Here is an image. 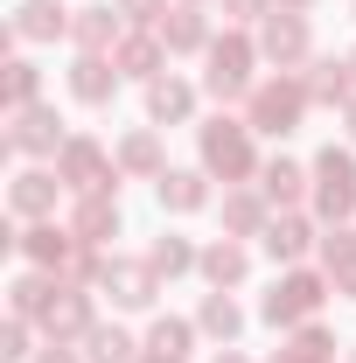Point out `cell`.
Instances as JSON below:
<instances>
[{"mask_svg":"<svg viewBox=\"0 0 356 363\" xmlns=\"http://www.w3.org/2000/svg\"><path fill=\"white\" fill-rule=\"evenodd\" d=\"M0 357H7V363H21V357H28V321H21V315L7 321V335H0Z\"/></svg>","mask_w":356,"mask_h":363,"instance_id":"obj_35","label":"cell"},{"mask_svg":"<svg viewBox=\"0 0 356 363\" xmlns=\"http://www.w3.org/2000/svg\"><path fill=\"white\" fill-rule=\"evenodd\" d=\"M203 168L223 182H245L259 168V154H252V119H210L203 126Z\"/></svg>","mask_w":356,"mask_h":363,"instance_id":"obj_2","label":"cell"},{"mask_svg":"<svg viewBox=\"0 0 356 363\" xmlns=\"http://www.w3.org/2000/svg\"><path fill=\"white\" fill-rule=\"evenodd\" d=\"M70 35H77V49H84V56H105V49L126 43V14H119V7H77Z\"/></svg>","mask_w":356,"mask_h":363,"instance_id":"obj_9","label":"cell"},{"mask_svg":"<svg viewBox=\"0 0 356 363\" xmlns=\"http://www.w3.org/2000/svg\"><path fill=\"white\" fill-rule=\"evenodd\" d=\"M321 259H328V272L343 266V259H356V230H350V224H335L328 238H321Z\"/></svg>","mask_w":356,"mask_h":363,"instance_id":"obj_34","label":"cell"},{"mask_svg":"<svg viewBox=\"0 0 356 363\" xmlns=\"http://www.w3.org/2000/svg\"><path fill=\"white\" fill-rule=\"evenodd\" d=\"M70 230H77V245H105L119 230V196H84L70 210Z\"/></svg>","mask_w":356,"mask_h":363,"instance_id":"obj_17","label":"cell"},{"mask_svg":"<svg viewBox=\"0 0 356 363\" xmlns=\"http://www.w3.org/2000/svg\"><path fill=\"white\" fill-rule=\"evenodd\" d=\"M7 147H14V154H63L70 140H63V126H56V112H49V105H28V112H14Z\"/></svg>","mask_w":356,"mask_h":363,"instance_id":"obj_8","label":"cell"},{"mask_svg":"<svg viewBox=\"0 0 356 363\" xmlns=\"http://www.w3.org/2000/svg\"><path fill=\"white\" fill-rule=\"evenodd\" d=\"M189 112H196V91L182 84V77H154V84H147V119H154V126H175Z\"/></svg>","mask_w":356,"mask_h":363,"instance_id":"obj_18","label":"cell"},{"mask_svg":"<svg viewBox=\"0 0 356 363\" xmlns=\"http://www.w3.org/2000/svg\"><path fill=\"white\" fill-rule=\"evenodd\" d=\"M56 182H63V175H43V168H28V175H14L7 203H14L21 217H49V210H56Z\"/></svg>","mask_w":356,"mask_h":363,"instance_id":"obj_20","label":"cell"},{"mask_svg":"<svg viewBox=\"0 0 356 363\" xmlns=\"http://www.w3.org/2000/svg\"><path fill=\"white\" fill-rule=\"evenodd\" d=\"M119 63H105V56H77L70 63V91L84 98V105H112V91H119Z\"/></svg>","mask_w":356,"mask_h":363,"instance_id":"obj_13","label":"cell"},{"mask_svg":"<svg viewBox=\"0 0 356 363\" xmlns=\"http://www.w3.org/2000/svg\"><path fill=\"white\" fill-rule=\"evenodd\" d=\"M230 7V21H252V14H272V0H223Z\"/></svg>","mask_w":356,"mask_h":363,"instance_id":"obj_37","label":"cell"},{"mask_svg":"<svg viewBox=\"0 0 356 363\" xmlns=\"http://www.w3.org/2000/svg\"><path fill=\"white\" fill-rule=\"evenodd\" d=\"M21 252L35 259L43 272H70L77 266V230H56V224H35L28 238H21Z\"/></svg>","mask_w":356,"mask_h":363,"instance_id":"obj_11","label":"cell"},{"mask_svg":"<svg viewBox=\"0 0 356 363\" xmlns=\"http://www.w3.org/2000/svg\"><path fill=\"white\" fill-rule=\"evenodd\" d=\"M343 112H350V140H356V98H350V105H343Z\"/></svg>","mask_w":356,"mask_h":363,"instance_id":"obj_41","label":"cell"},{"mask_svg":"<svg viewBox=\"0 0 356 363\" xmlns=\"http://www.w3.org/2000/svg\"><path fill=\"white\" fill-rule=\"evenodd\" d=\"M196 328H203V335H217V342H230V335L245 328V308H238V301L217 286V294H203V308H196Z\"/></svg>","mask_w":356,"mask_h":363,"instance_id":"obj_24","label":"cell"},{"mask_svg":"<svg viewBox=\"0 0 356 363\" xmlns=\"http://www.w3.org/2000/svg\"><path fill=\"white\" fill-rule=\"evenodd\" d=\"M189 342H196V328L175 315H161L154 328H147V357H168V363H189Z\"/></svg>","mask_w":356,"mask_h":363,"instance_id":"obj_25","label":"cell"},{"mask_svg":"<svg viewBox=\"0 0 356 363\" xmlns=\"http://www.w3.org/2000/svg\"><path fill=\"white\" fill-rule=\"evenodd\" d=\"M350 210H356V154L321 147V161H314V217L321 224H343Z\"/></svg>","mask_w":356,"mask_h":363,"instance_id":"obj_3","label":"cell"},{"mask_svg":"<svg viewBox=\"0 0 356 363\" xmlns=\"http://www.w3.org/2000/svg\"><path fill=\"white\" fill-rule=\"evenodd\" d=\"M43 328H49V342H70V335H91L98 321H91V301H84V294H77V286H63V294L49 301Z\"/></svg>","mask_w":356,"mask_h":363,"instance_id":"obj_12","label":"cell"},{"mask_svg":"<svg viewBox=\"0 0 356 363\" xmlns=\"http://www.w3.org/2000/svg\"><path fill=\"white\" fill-rule=\"evenodd\" d=\"M328 279H335V294H350V301H356V259H343V266L328 272Z\"/></svg>","mask_w":356,"mask_h":363,"instance_id":"obj_38","label":"cell"},{"mask_svg":"<svg viewBox=\"0 0 356 363\" xmlns=\"http://www.w3.org/2000/svg\"><path fill=\"white\" fill-rule=\"evenodd\" d=\"M196 266H203V279H210V286H238V279L252 272V252H245L238 238H217V245H210Z\"/></svg>","mask_w":356,"mask_h":363,"instance_id":"obj_19","label":"cell"},{"mask_svg":"<svg viewBox=\"0 0 356 363\" xmlns=\"http://www.w3.org/2000/svg\"><path fill=\"white\" fill-rule=\"evenodd\" d=\"M350 70H356V56H350Z\"/></svg>","mask_w":356,"mask_h":363,"instance_id":"obj_44","label":"cell"},{"mask_svg":"<svg viewBox=\"0 0 356 363\" xmlns=\"http://www.w3.org/2000/svg\"><path fill=\"white\" fill-rule=\"evenodd\" d=\"M259 182H266V203H287V210H294V203L308 196V175H301L294 161H272V168H266Z\"/></svg>","mask_w":356,"mask_h":363,"instance_id":"obj_28","label":"cell"},{"mask_svg":"<svg viewBox=\"0 0 356 363\" xmlns=\"http://www.w3.org/2000/svg\"><path fill=\"white\" fill-rule=\"evenodd\" d=\"M308 91H314V105H350V98H356V77H350V63L321 56V63L308 70Z\"/></svg>","mask_w":356,"mask_h":363,"instance_id":"obj_22","label":"cell"},{"mask_svg":"<svg viewBox=\"0 0 356 363\" xmlns=\"http://www.w3.org/2000/svg\"><path fill=\"white\" fill-rule=\"evenodd\" d=\"M308 245H314V224H308V217H272V224H266V252L279 259V266H294Z\"/></svg>","mask_w":356,"mask_h":363,"instance_id":"obj_23","label":"cell"},{"mask_svg":"<svg viewBox=\"0 0 356 363\" xmlns=\"http://www.w3.org/2000/svg\"><path fill=\"white\" fill-rule=\"evenodd\" d=\"M161 35H154V28H147V35H126V43L112 49V63H119V70H126V77H140V84H154V77H161V70H168V63H161Z\"/></svg>","mask_w":356,"mask_h":363,"instance_id":"obj_16","label":"cell"},{"mask_svg":"<svg viewBox=\"0 0 356 363\" xmlns=\"http://www.w3.org/2000/svg\"><path fill=\"white\" fill-rule=\"evenodd\" d=\"M252 63H259V49L245 43V35H217L210 43V77H203L210 98H223V105L230 98H252Z\"/></svg>","mask_w":356,"mask_h":363,"instance_id":"obj_4","label":"cell"},{"mask_svg":"<svg viewBox=\"0 0 356 363\" xmlns=\"http://www.w3.org/2000/svg\"><path fill=\"white\" fill-rule=\"evenodd\" d=\"M350 363H356V350H350Z\"/></svg>","mask_w":356,"mask_h":363,"instance_id":"obj_45","label":"cell"},{"mask_svg":"<svg viewBox=\"0 0 356 363\" xmlns=\"http://www.w3.org/2000/svg\"><path fill=\"white\" fill-rule=\"evenodd\" d=\"M119 168H126V175H168V168H161V147H154V133H126V147H119Z\"/></svg>","mask_w":356,"mask_h":363,"instance_id":"obj_30","label":"cell"},{"mask_svg":"<svg viewBox=\"0 0 356 363\" xmlns=\"http://www.w3.org/2000/svg\"><path fill=\"white\" fill-rule=\"evenodd\" d=\"M35 363H77V357H70L63 342H49V357H35Z\"/></svg>","mask_w":356,"mask_h":363,"instance_id":"obj_39","label":"cell"},{"mask_svg":"<svg viewBox=\"0 0 356 363\" xmlns=\"http://www.w3.org/2000/svg\"><path fill=\"white\" fill-rule=\"evenodd\" d=\"M217 363H245V357H238V350H223V357H217Z\"/></svg>","mask_w":356,"mask_h":363,"instance_id":"obj_42","label":"cell"},{"mask_svg":"<svg viewBox=\"0 0 356 363\" xmlns=\"http://www.w3.org/2000/svg\"><path fill=\"white\" fill-rule=\"evenodd\" d=\"M328 286H335V279H314V272H287V279H279V286L266 294V308H259V315H266L272 328H301V321H308L314 308L328 301Z\"/></svg>","mask_w":356,"mask_h":363,"instance_id":"obj_5","label":"cell"},{"mask_svg":"<svg viewBox=\"0 0 356 363\" xmlns=\"http://www.w3.org/2000/svg\"><path fill=\"white\" fill-rule=\"evenodd\" d=\"M140 363H168V357H140Z\"/></svg>","mask_w":356,"mask_h":363,"instance_id":"obj_43","label":"cell"},{"mask_svg":"<svg viewBox=\"0 0 356 363\" xmlns=\"http://www.w3.org/2000/svg\"><path fill=\"white\" fill-rule=\"evenodd\" d=\"M259 49H266L279 70H294V63L308 56V21H301L294 7H272V14H266V35H259Z\"/></svg>","mask_w":356,"mask_h":363,"instance_id":"obj_7","label":"cell"},{"mask_svg":"<svg viewBox=\"0 0 356 363\" xmlns=\"http://www.w3.org/2000/svg\"><path fill=\"white\" fill-rule=\"evenodd\" d=\"M154 196H161V210L189 217V210H203V203H210V182L196 175V168H168V175H154Z\"/></svg>","mask_w":356,"mask_h":363,"instance_id":"obj_14","label":"cell"},{"mask_svg":"<svg viewBox=\"0 0 356 363\" xmlns=\"http://www.w3.org/2000/svg\"><path fill=\"white\" fill-rule=\"evenodd\" d=\"M14 35L21 43H56V35H70V14L56 0H21L14 7Z\"/></svg>","mask_w":356,"mask_h":363,"instance_id":"obj_15","label":"cell"},{"mask_svg":"<svg viewBox=\"0 0 356 363\" xmlns=\"http://www.w3.org/2000/svg\"><path fill=\"white\" fill-rule=\"evenodd\" d=\"M84 357L91 363H140V342L126 335V328H105V321H98V328L84 335Z\"/></svg>","mask_w":356,"mask_h":363,"instance_id":"obj_26","label":"cell"},{"mask_svg":"<svg viewBox=\"0 0 356 363\" xmlns=\"http://www.w3.org/2000/svg\"><path fill=\"white\" fill-rule=\"evenodd\" d=\"M154 35H161L168 49H203V43H210V28H203V7H189V0H182V7H168Z\"/></svg>","mask_w":356,"mask_h":363,"instance_id":"obj_21","label":"cell"},{"mask_svg":"<svg viewBox=\"0 0 356 363\" xmlns=\"http://www.w3.org/2000/svg\"><path fill=\"white\" fill-rule=\"evenodd\" d=\"M119 14H126L133 28H161V0H119Z\"/></svg>","mask_w":356,"mask_h":363,"instance_id":"obj_36","label":"cell"},{"mask_svg":"<svg viewBox=\"0 0 356 363\" xmlns=\"http://www.w3.org/2000/svg\"><path fill=\"white\" fill-rule=\"evenodd\" d=\"M272 7H294V14H301V7H314V0H272Z\"/></svg>","mask_w":356,"mask_h":363,"instance_id":"obj_40","label":"cell"},{"mask_svg":"<svg viewBox=\"0 0 356 363\" xmlns=\"http://www.w3.org/2000/svg\"><path fill=\"white\" fill-rule=\"evenodd\" d=\"M272 363H335V342H328V328H301Z\"/></svg>","mask_w":356,"mask_h":363,"instance_id":"obj_29","label":"cell"},{"mask_svg":"<svg viewBox=\"0 0 356 363\" xmlns=\"http://www.w3.org/2000/svg\"><path fill=\"white\" fill-rule=\"evenodd\" d=\"M223 224L238 230V238H266V203L259 196H230L223 203Z\"/></svg>","mask_w":356,"mask_h":363,"instance_id":"obj_31","label":"cell"},{"mask_svg":"<svg viewBox=\"0 0 356 363\" xmlns=\"http://www.w3.org/2000/svg\"><path fill=\"white\" fill-rule=\"evenodd\" d=\"M189 7H196V0H189Z\"/></svg>","mask_w":356,"mask_h":363,"instance_id":"obj_46","label":"cell"},{"mask_svg":"<svg viewBox=\"0 0 356 363\" xmlns=\"http://www.w3.org/2000/svg\"><path fill=\"white\" fill-rule=\"evenodd\" d=\"M56 175L70 182L77 196H112V189H119V182H112V161H105L98 140H70V147L56 154Z\"/></svg>","mask_w":356,"mask_h":363,"instance_id":"obj_6","label":"cell"},{"mask_svg":"<svg viewBox=\"0 0 356 363\" xmlns=\"http://www.w3.org/2000/svg\"><path fill=\"white\" fill-rule=\"evenodd\" d=\"M56 294H63V286H56V279H43V272H21V279H14V315L28 321H43L49 315V301H56Z\"/></svg>","mask_w":356,"mask_h":363,"instance_id":"obj_27","label":"cell"},{"mask_svg":"<svg viewBox=\"0 0 356 363\" xmlns=\"http://www.w3.org/2000/svg\"><path fill=\"white\" fill-rule=\"evenodd\" d=\"M35 91H43V70H35V63H7V105H14V112H28Z\"/></svg>","mask_w":356,"mask_h":363,"instance_id":"obj_33","label":"cell"},{"mask_svg":"<svg viewBox=\"0 0 356 363\" xmlns=\"http://www.w3.org/2000/svg\"><path fill=\"white\" fill-rule=\"evenodd\" d=\"M196 259H203V252H189V238H161V245L147 252V266L161 272V279H175V272H189Z\"/></svg>","mask_w":356,"mask_h":363,"instance_id":"obj_32","label":"cell"},{"mask_svg":"<svg viewBox=\"0 0 356 363\" xmlns=\"http://www.w3.org/2000/svg\"><path fill=\"white\" fill-rule=\"evenodd\" d=\"M314 105L308 77H266V84H252V98H245V119H252V133H294L301 126V112Z\"/></svg>","mask_w":356,"mask_h":363,"instance_id":"obj_1","label":"cell"},{"mask_svg":"<svg viewBox=\"0 0 356 363\" xmlns=\"http://www.w3.org/2000/svg\"><path fill=\"white\" fill-rule=\"evenodd\" d=\"M154 279H161V272L147 266V259H112V266H105V286H112L119 308H154Z\"/></svg>","mask_w":356,"mask_h":363,"instance_id":"obj_10","label":"cell"}]
</instances>
